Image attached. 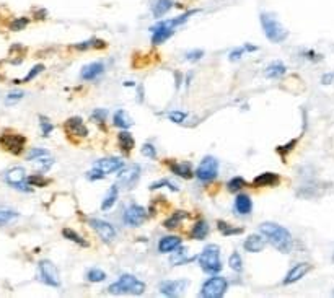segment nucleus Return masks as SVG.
I'll return each mask as SVG.
<instances>
[{"label":"nucleus","mask_w":334,"mask_h":298,"mask_svg":"<svg viewBox=\"0 0 334 298\" xmlns=\"http://www.w3.org/2000/svg\"><path fill=\"white\" fill-rule=\"evenodd\" d=\"M109 293H131V295H142L145 292V283L140 282L136 275L123 274L119 280L111 283L108 288Z\"/></svg>","instance_id":"20e7f679"},{"label":"nucleus","mask_w":334,"mask_h":298,"mask_svg":"<svg viewBox=\"0 0 334 298\" xmlns=\"http://www.w3.org/2000/svg\"><path fill=\"white\" fill-rule=\"evenodd\" d=\"M160 187H168V189H171V191H178V187H176V184L175 182H171V181H168V179H162V181H157V182H153V184L150 186V189L153 191V189H160Z\"/></svg>","instance_id":"37998d69"},{"label":"nucleus","mask_w":334,"mask_h":298,"mask_svg":"<svg viewBox=\"0 0 334 298\" xmlns=\"http://www.w3.org/2000/svg\"><path fill=\"white\" fill-rule=\"evenodd\" d=\"M26 26H28V18H17V20H13L12 22L10 28L13 31H22V30L26 28Z\"/></svg>","instance_id":"c03bdc74"},{"label":"nucleus","mask_w":334,"mask_h":298,"mask_svg":"<svg viewBox=\"0 0 334 298\" xmlns=\"http://www.w3.org/2000/svg\"><path fill=\"white\" fill-rule=\"evenodd\" d=\"M103 72L104 65L101 62H91L83 67L82 72H80V77H82V80H86V82H91V80H96Z\"/></svg>","instance_id":"a211bd4d"},{"label":"nucleus","mask_w":334,"mask_h":298,"mask_svg":"<svg viewBox=\"0 0 334 298\" xmlns=\"http://www.w3.org/2000/svg\"><path fill=\"white\" fill-rule=\"evenodd\" d=\"M235 211L238 215H250L253 211V202L248 194H238L235 199Z\"/></svg>","instance_id":"b1692460"},{"label":"nucleus","mask_w":334,"mask_h":298,"mask_svg":"<svg viewBox=\"0 0 334 298\" xmlns=\"http://www.w3.org/2000/svg\"><path fill=\"white\" fill-rule=\"evenodd\" d=\"M173 7V2L171 0H158V2L155 4V7H153V17L155 18H160L163 17L165 13H168V10Z\"/></svg>","instance_id":"7c9ffc66"},{"label":"nucleus","mask_w":334,"mask_h":298,"mask_svg":"<svg viewBox=\"0 0 334 298\" xmlns=\"http://www.w3.org/2000/svg\"><path fill=\"white\" fill-rule=\"evenodd\" d=\"M199 266L205 274H218L222 270L220 248L217 245H207L199 254Z\"/></svg>","instance_id":"7ed1b4c3"},{"label":"nucleus","mask_w":334,"mask_h":298,"mask_svg":"<svg viewBox=\"0 0 334 298\" xmlns=\"http://www.w3.org/2000/svg\"><path fill=\"white\" fill-rule=\"evenodd\" d=\"M194 13H197V10L183 13L181 17H176V18H171V20H163V22H160V23H157L155 26H152V43H153V44H162V43H165L166 39L175 35V31H176L178 26L188 22L189 17L194 15Z\"/></svg>","instance_id":"f03ea898"},{"label":"nucleus","mask_w":334,"mask_h":298,"mask_svg":"<svg viewBox=\"0 0 334 298\" xmlns=\"http://www.w3.org/2000/svg\"><path fill=\"white\" fill-rule=\"evenodd\" d=\"M38 270H39V280L49 287H61V277L56 266L51 261H41L38 264Z\"/></svg>","instance_id":"6e6552de"},{"label":"nucleus","mask_w":334,"mask_h":298,"mask_svg":"<svg viewBox=\"0 0 334 298\" xmlns=\"http://www.w3.org/2000/svg\"><path fill=\"white\" fill-rule=\"evenodd\" d=\"M295 144H297V140H292L290 144H287V145H280V147L277 148V152H279L280 155H284V152H285V155H287V153H289V152L292 150L293 145H295Z\"/></svg>","instance_id":"864d4df0"},{"label":"nucleus","mask_w":334,"mask_h":298,"mask_svg":"<svg viewBox=\"0 0 334 298\" xmlns=\"http://www.w3.org/2000/svg\"><path fill=\"white\" fill-rule=\"evenodd\" d=\"M170 170L171 173H175L176 176H181L184 179H189L194 176L191 163H188V161H173V163H170Z\"/></svg>","instance_id":"5701e85b"},{"label":"nucleus","mask_w":334,"mask_h":298,"mask_svg":"<svg viewBox=\"0 0 334 298\" xmlns=\"http://www.w3.org/2000/svg\"><path fill=\"white\" fill-rule=\"evenodd\" d=\"M139 178H140V166L129 165L128 168H124V170L123 168L119 170L116 182L123 187H134L136 186V182L139 181Z\"/></svg>","instance_id":"ddd939ff"},{"label":"nucleus","mask_w":334,"mask_h":298,"mask_svg":"<svg viewBox=\"0 0 334 298\" xmlns=\"http://www.w3.org/2000/svg\"><path fill=\"white\" fill-rule=\"evenodd\" d=\"M88 223H90L91 228L95 230V232L98 233V236H99V238H101L104 243H111V241L116 240L118 232H116V228L113 227L109 222L101 220V219H90Z\"/></svg>","instance_id":"f8f14e48"},{"label":"nucleus","mask_w":334,"mask_h":298,"mask_svg":"<svg viewBox=\"0 0 334 298\" xmlns=\"http://www.w3.org/2000/svg\"><path fill=\"white\" fill-rule=\"evenodd\" d=\"M179 246H181V238L179 236H163L158 243V251L162 254H168L178 249Z\"/></svg>","instance_id":"412c9836"},{"label":"nucleus","mask_w":334,"mask_h":298,"mask_svg":"<svg viewBox=\"0 0 334 298\" xmlns=\"http://www.w3.org/2000/svg\"><path fill=\"white\" fill-rule=\"evenodd\" d=\"M62 235H64V238H67V240H70L72 243H77L78 246H82V248H86L88 246V243H86L82 236H80L78 233H75L73 230H70V228H64L62 230Z\"/></svg>","instance_id":"2f4dec72"},{"label":"nucleus","mask_w":334,"mask_h":298,"mask_svg":"<svg viewBox=\"0 0 334 298\" xmlns=\"http://www.w3.org/2000/svg\"><path fill=\"white\" fill-rule=\"evenodd\" d=\"M43 70H44V65H41V64L35 65V67H33V69L28 72V75H26L23 80H15V83H28V82H31V80L35 78L36 75H39V73H41Z\"/></svg>","instance_id":"4c0bfd02"},{"label":"nucleus","mask_w":334,"mask_h":298,"mask_svg":"<svg viewBox=\"0 0 334 298\" xmlns=\"http://www.w3.org/2000/svg\"><path fill=\"white\" fill-rule=\"evenodd\" d=\"M191 261H194V257H189L188 253H186V249H181V251H178L176 254L171 256L173 266H179V264H186V262H191Z\"/></svg>","instance_id":"c9c22d12"},{"label":"nucleus","mask_w":334,"mask_h":298,"mask_svg":"<svg viewBox=\"0 0 334 298\" xmlns=\"http://www.w3.org/2000/svg\"><path fill=\"white\" fill-rule=\"evenodd\" d=\"M246 186V181L242 176H235V178H232L229 182H227V189H229L230 192H238L242 191V189Z\"/></svg>","instance_id":"f704fd0d"},{"label":"nucleus","mask_w":334,"mask_h":298,"mask_svg":"<svg viewBox=\"0 0 334 298\" xmlns=\"http://www.w3.org/2000/svg\"><path fill=\"white\" fill-rule=\"evenodd\" d=\"M332 78H334V73H328V75H324V77L321 78V82H323L324 85H328V83L332 82Z\"/></svg>","instance_id":"5fc2aeb1"},{"label":"nucleus","mask_w":334,"mask_h":298,"mask_svg":"<svg viewBox=\"0 0 334 298\" xmlns=\"http://www.w3.org/2000/svg\"><path fill=\"white\" fill-rule=\"evenodd\" d=\"M285 70H287V67L282 62H274L264 70V75L267 78H280L285 73Z\"/></svg>","instance_id":"c756f323"},{"label":"nucleus","mask_w":334,"mask_h":298,"mask_svg":"<svg viewBox=\"0 0 334 298\" xmlns=\"http://www.w3.org/2000/svg\"><path fill=\"white\" fill-rule=\"evenodd\" d=\"M261 25L266 38L272 43H282L287 38V35H289L282 26V23L274 15H271V13H261Z\"/></svg>","instance_id":"39448f33"},{"label":"nucleus","mask_w":334,"mask_h":298,"mask_svg":"<svg viewBox=\"0 0 334 298\" xmlns=\"http://www.w3.org/2000/svg\"><path fill=\"white\" fill-rule=\"evenodd\" d=\"M332 296H334V292H332Z\"/></svg>","instance_id":"6e6d98bb"},{"label":"nucleus","mask_w":334,"mask_h":298,"mask_svg":"<svg viewBox=\"0 0 334 298\" xmlns=\"http://www.w3.org/2000/svg\"><path fill=\"white\" fill-rule=\"evenodd\" d=\"M118 195H119V187H118L116 184L111 186L108 194L104 195V199H103V202H101V209H103V211H109V209L116 204Z\"/></svg>","instance_id":"bb28decb"},{"label":"nucleus","mask_w":334,"mask_h":298,"mask_svg":"<svg viewBox=\"0 0 334 298\" xmlns=\"http://www.w3.org/2000/svg\"><path fill=\"white\" fill-rule=\"evenodd\" d=\"M245 249L248 253H259L263 251L264 246H266V240L263 238V233L261 235H250L248 238L245 240L243 243Z\"/></svg>","instance_id":"4be33fe9"},{"label":"nucleus","mask_w":334,"mask_h":298,"mask_svg":"<svg viewBox=\"0 0 334 298\" xmlns=\"http://www.w3.org/2000/svg\"><path fill=\"white\" fill-rule=\"evenodd\" d=\"M280 182V176L277 173H263L253 179L255 187H274Z\"/></svg>","instance_id":"6ab92c4d"},{"label":"nucleus","mask_w":334,"mask_h":298,"mask_svg":"<svg viewBox=\"0 0 334 298\" xmlns=\"http://www.w3.org/2000/svg\"><path fill=\"white\" fill-rule=\"evenodd\" d=\"M118 145H119V148H121L123 152L129 153L134 148V145H136V140H134V137L129 132L123 131V132L118 134Z\"/></svg>","instance_id":"393cba45"},{"label":"nucleus","mask_w":334,"mask_h":298,"mask_svg":"<svg viewBox=\"0 0 334 298\" xmlns=\"http://www.w3.org/2000/svg\"><path fill=\"white\" fill-rule=\"evenodd\" d=\"M218 173V161L213 157H205L202 161L199 163L197 170H196V178L200 182H210L217 178Z\"/></svg>","instance_id":"0eeeda50"},{"label":"nucleus","mask_w":334,"mask_h":298,"mask_svg":"<svg viewBox=\"0 0 334 298\" xmlns=\"http://www.w3.org/2000/svg\"><path fill=\"white\" fill-rule=\"evenodd\" d=\"M147 219V211L139 204H131L123 214V222L128 227H140Z\"/></svg>","instance_id":"9d476101"},{"label":"nucleus","mask_w":334,"mask_h":298,"mask_svg":"<svg viewBox=\"0 0 334 298\" xmlns=\"http://www.w3.org/2000/svg\"><path fill=\"white\" fill-rule=\"evenodd\" d=\"M229 264H230V267L235 270V272H242V270H243V261H242V256H240L238 253H233L230 256Z\"/></svg>","instance_id":"58836bf2"},{"label":"nucleus","mask_w":334,"mask_h":298,"mask_svg":"<svg viewBox=\"0 0 334 298\" xmlns=\"http://www.w3.org/2000/svg\"><path fill=\"white\" fill-rule=\"evenodd\" d=\"M132 124H134V123H132V118L129 116L128 111H124V110L116 111V114H115V126H116V127L129 129Z\"/></svg>","instance_id":"c85d7f7f"},{"label":"nucleus","mask_w":334,"mask_h":298,"mask_svg":"<svg viewBox=\"0 0 334 298\" xmlns=\"http://www.w3.org/2000/svg\"><path fill=\"white\" fill-rule=\"evenodd\" d=\"M4 179L7 184H10L12 187L20 189V191H30L28 187V178H26V171L22 166H13L9 171L4 174Z\"/></svg>","instance_id":"1a4fd4ad"},{"label":"nucleus","mask_w":334,"mask_h":298,"mask_svg":"<svg viewBox=\"0 0 334 298\" xmlns=\"http://www.w3.org/2000/svg\"><path fill=\"white\" fill-rule=\"evenodd\" d=\"M23 96H25L23 91H10L9 94H7V103H13V101L22 100Z\"/></svg>","instance_id":"3c124183"},{"label":"nucleus","mask_w":334,"mask_h":298,"mask_svg":"<svg viewBox=\"0 0 334 298\" xmlns=\"http://www.w3.org/2000/svg\"><path fill=\"white\" fill-rule=\"evenodd\" d=\"M73 47L78 51H85V49H91V47H104V43L98 41V39H91V41H83L82 44H75Z\"/></svg>","instance_id":"ea45409f"},{"label":"nucleus","mask_w":334,"mask_h":298,"mask_svg":"<svg viewBox=\"0 0 334 298\" xmlns=\"http://www.w3.org/2000/svg\"><path fill=\"white\" fill-rule=\"evenodd\" d=\"M311 270V264L308 262H300V264H295L290 270L287 277L284 279V285H292V283L298 282L302 277H305V274H308Z\"/></svg>","instance_id":"dca6fc26"},{"label":"nucleus","mask_w":334,"mask_h":298,"mask_svg":"<svg viewBox=\"0 0 334 298\" xmlns=\"http://www.w3.org/2000/svg\"><path fill=\"white\" fill-rule=\"evenodd\" d=\"M104 178V173L103 171H99L98 168H93V170L88 173V179H91V181H95V179H103Z\"/></svg>","instance_id":"603ef678"},{"label":"nucleus","mask_w":334,"mask_h":298,"mask_svg":"<svg viewBox=\"0 0 334 298\" xmlns=\"http://www.w3.org/2000/svg\"><path fill=\"white\" fill-rule=\"evenodd\" d=\"M184 219H188V214H186V212H183V211L173 212V214L168 217V219L163 222V227L168 228V230H173V228H176L178 225H181V222H183Z\"/></svg>","instance_id":"a878e982"},{"label":"nucleus","mask_w":334,"mask_h":298,"mask_svg":"<svg viewBox=\"0 0 334 298\" xmlns=\"http://www.w3.org/2000/svg\"><path fill=\"white\" fill-rule=\"evenodd\" d=\"M186 287H188V280H165L160 283V293L165 296H176L183 293Z\"/></svg>","instance_id":"2eb2a0df"},{"label":"nucleus","mask_w":334,"mask_h":298,"mask_svg":"<svg viewBox=\"0 0 334 298\" xmlns=\"http://www.w3.org/2000/svg\"><path fill=\"white\" fill-rule=\"evenodd\" d=\"M28 184L30 186H39V187H44L49 184V179L43 178L41 174H35V176H30L28 178Z\"/></svg>","instance_id":"a19ab883"},{"label":"nucleus","mask_w":334,"mask_h":298,"mask_svg":"<svg viewBox=\"0 0 334 298\" xmlns=\"http://www.w3.org/2000/svg\"><path fill=\"white\" fill-rule=\"evenodd\" d=\"M28 160L30 161H35V163L41 168L43 171H48L49 168L54 165V160L49 155L48 150H44V148H33V150L28 153Z\"/></svg>","instance_id":"4468645a"},{"label":"nucleus","mask_w":334,"mask_h":298,"mask_svg":"<svg viewBox=\"0 0 334 298\" xmlns=\"http://www.w3.org/2000/svg\"><path fill=\"white\" fill-rule=\"evenodd\" d=\"M124 166V161L121 158H101V160H96L95 163H93V168H98L99 171H103L104 174H109V173H116L119 171L121 168Z\"/></svg>","instance_id":"f3484780"},{"label":"nucleus","mask_w":334,"mask_h":298,"mask_svg":"<svg viewBox=\"0 0 334 298\" xmlns=\"http://www.w3.org/2000/svg\"><path fill=\"white\" fill-rule=\"evenodd\" d=\"M186 118H188V114L183 113V111H171V113H168V119L173 121V123H176V124L183 123Z\"/></svg>","instance_id":"a18cd8bd"},{"label":"nucleus","mask_w":334,"mask_h":298,"mask_svg":"<svg viewBox=\"0 0 334 298\" xmlns=\"http://www.w3.org/2000/svg\"><path fill=\"white\" fill-rule=\"evenodd\" d=\"M15 219H18V212L7 207H0V225H7V223L13 222Z\"/></svg>","instance_id":"72a5a7b5"},{"label":"nucleus","mask_w":334,"mask_h":298,"mask_svg":"<svg viewBox=\"0 0 334 298\" xmlns=\"http://www.w3.org/2000/svg\"><path fill=\"white\" fill-rule=\"evenodd\" d=\"M259 233H263L266 236L267 241L277 249L280 253H290L292 246H293V240L292 235L287 228H284L279 223H272V222H264L261 227H259Z\"/></svg>","instance_id":"f257e3e1"},{"label":"nucleus","mask_w":334,"mask_h":298,"mask_svg":"<svg viewBox=\"0 0 334 298\" xmlns=\"http://www.w3.org/2000/svg\"><path fill=\"white\" fill-rule=\"evenodd\" d=\"M39 126H41V132L44 137H48V135L52 132V129H54V126L51 124V121L44 116H39Z\"/></svg>","instance_id":"79ce46f5"},{"label":"nucleus","mask_w":334,"mask_h":298,"mask_svg":"<svg viewBox=\"0 0 334 298\" xmlns=\"http://www.w3.org/2000/svg\"><path fill=\"white\" fill-rule=\"evenodd\" d=\"M142 155H144V157H149V158H153V160H155V158H157V150H155V147H153L152 144H145V145H142Z\"/></svg>","instance_id":"49530a36"},{"label":"nucleus","mask_w":334,"mask_h":298,"mask_svg":"<svg viewBox=\"0 0 334 298\" xmlns=\"http://www.w3.org/2000/svg\"><path fill=\"white\" fill-rule=\"evenodd\" d=\"M106 116H108V111L106 110H95L91 113V119L95 121V123H104Z\"/></svg>","instance_id":"de8ad7c7"},{"label":"nucleus","mask_w":334,"mask_h":298,"mask_svg":"<svg viewBox=\"0 0 334 298\" xmlns=\"http://www.w3.org/2000/svg\"><path fill=\"white\" fill-rule=\"evenodd\" d=\"M202 56H204V51H200V49L189 51L188 54H186V60H189V62H192V60H199V59H202Z\"/></svg>","instance_id":"09e8293b"},{"label":"nucleus","mask_w":334,"mask_h":298,"mask_svg":"<svg viewBox=\"0 0 334 298\" xmlns=\"http://www.w3.org/2000/svg\"><path fill=\"white\" fill-rule=\"evenodd\" d=\"M67 132L72 135H78V137H86L88 135V129L83 124L82 118H70L65 124Z\"/></svg>","instance_id":"aec40b11"},{"label":"nucleus","mask_w":334,"mask_h":298,"mask_svg":"<svg viewBox=\"0 0 334 298\" xmlns=\"http://www.w3.org/2000/svg\"><path fill=\"white\" fill-rule=\"evenodd\" d=\"M0 145L7 152H10L13 155H20L26 145V139L20 134H2L0 135Z\"/></svg>","instance_id":"9b49d317"},{"label":"nucleus","mask_w":334,"mask_h":298,"mask_svg":"<svg viewBox=\"0 0 334 298\" xmlns=\"http://www.w3.org/2000/svg\"><path fill=\"white\" fill-rule=\"evenodd\" d=\"M217 227H218L220 233H222L224 236H232V235H240V233H243V230H242V228H235V227H232V225H229V223H227V222H222V220H218V222H217Z\"/></svg>","instance_id":"473e14b6"},{"label":"nucleus","mask_w":334,"mask_h":298,"mask_svg":"<svg viewBox=\"0 0 334 298\" xmlns=\"http://www.w3.org/2000/svg\"><path fill=\"white\" fill-rule=\"evenodd\" d=\"M86 279L90 282H103L106 279V272L101 269H90L88 272H86Z\"/></svg>","instance_id":"e433bc0d"},{"label":"nucleus","mask_w":334,"mask_h":298,"mask_svg":"<svg viewBox=\"0 0 334 298\" xmlns=\"http://www.w3.org/2000/svg\"><path fill=\"white\" fill-rule=\"evenodd\" d=\"M207 233H209V223H207L205 220L196 222L194 227H192V230H191V236L196 240H204Z\"/></svg>","instance_id":"cd10ccee"},{"label":"nucleus","mask_w":334,"mask_h":298,"mask_svg":"<svg viewBox=\"0 0 334 298\" xmlns=\"http://www.w3.org/2000/svg\"><path fill=\"white\" fill-rule=\"evenodd\" d=\"M245 52H248V51H246V47H245V46L237 47L235 51H232V52H230V57H229V59H230V60H238V59H242V56H243Z\"/></svg>","instance_id":"8fccbe9b"},{"label":"nucleus","mask_w":334,"mask_h":298,"mask_svg":"<svg viewBox=\"0 0 334 298\" xmlns=\"http://www.w3.org/2000/svg\"><path fill=\"white\" fill-rule=\"evenodd\" d=\"M227 288H229V282H227L225 277H220V275H215L210 277L209 280L204 282L202 288H200V296L204 298H220L224 296Z\"/></svg>","instance_id":"423d86ee"}]
</instances>
